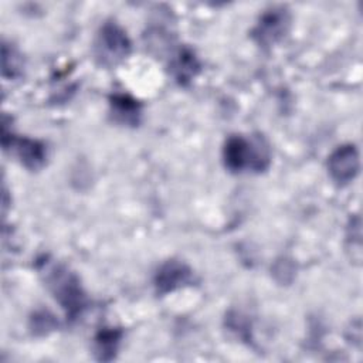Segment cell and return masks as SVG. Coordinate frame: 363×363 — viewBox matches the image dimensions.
Returning <instances> with one entry per match:
<instances>
[{
    "label": "cell",
    "mask_w": 363,
    "mask_h": 363,
    "mask_svg": "<svg viewBox=\"0 0 363 363\" xmlns=\"http://www.w3.org/2000/svg\"><path fill=\"white\" fill-rule=\"evenodd\" d=\"M130 43L116 24H105L95 43V55L102 65H113L129 54Z\"/></svg>",
    "instance_id": "cell-2"
},
{
    "label": "cell",
    "mask_w": 363,
    "mask_h": 363,
    "mask_svg": "<svg viewBox=\"0 0 363 363\" xmlns=\"http://www.w3.org/2000/svg\"><path fill=\"white\" fill-rule=\"evenodd\" d=\"M11 146L16 147L17 156L21 163L28 169H40L47 157V152L43 143L33 139H17L11 142Z\"/></svg>",
    "instance_id": "cell-7"
},
{
    "label": "cell",
    "mask_w": 363,
    "mask_h": 363,
    "mask_svg": "<svg viewBox=\"0 0 363 363\" xmlns=\"http://www.w3.org/2000/svg\"><path fill=\"white\" fill-rule=\"evenodd\" d=\"M113 118L125 125H136L140 116V108L138 102L126 95H115L111 101Z\"/></svg>",
    "instance_id": "cell-8"
},
{
    "label": "cell",
    "mask_w": 363,
    "mask_h": 363,
    "mask_svg": "<svg viewBox=\"0 0 363 363\" xmlns=\"http://www.w3.org/2000/svg\"><path fill=\"white\" fill-rule=\"evenodd\" d=\"M50 282L58 301L71 316H75L84 305V296L77 279L68 274V271L57 268L54 269Z\"/></svg>",
    "instance_id": "cell-3"
},
{
    "label": "cell",
    "mask_w": 363,
    "mask_h": 363,
    "mask_svg": "<svg viewBox=\"0 0 363 363\" xmlns=\"http://www.w3.org/2000/svg\"><path fill=\"white\" fill-rule=\"evenodd\" d=\"M191 271L182 262L170 261L164 264L156 275V288L160 294L173 291L190 281Z\"/></svg>",
    "instance_id": "cell-5"
},
{
    "label": "cell",
    "mask_w": 363,
    "mask_h": 363,
    "mask_svg": "<svg viewBox=\"0 0 363 363\" xmlns=\"http://www.w3.org/2000/svg\"><path fill=\"white\" fill-rule=\"evenodd\" d=\"M288 24V16L284 10H274L267 13L258 27L255 28V37L261 44H271L275 43L282 37Z\"/></svg>",
    "instance_id": "cell-6"
},
{
    "label": "cell",
    "mask_w": 363,
    "mask_h": 363,
    "mask_svg": "<svg viewBox=\"0 0 363 363\" xmlns=\"http://www.w3.org/2000/svg\"><path fill=\"white\" fill-rule=\"evenodd\" d=\"M172 71L176 77V79L180 84H186L187 81H190L196 72L199 71V62L194 58V55L189 51H182L177 57V60L173 62Z\"/></svg>",
    "instance_id": "cell-9"
},
{
    "label": "cell",
    "mask_w": 363,
    "mask_h": 363,
    "mask_svg": "<svg viewBox=\"0 0 363 363\" xmlns=\"http://www.w3.org/2000/svg\"><path fill=\"white\" fill-rule=\"evenodd\" d=\"M121 339V332L116 330H104L96 337V350L99 359L109 360L113 357L118 343Z\"/></svg>",
    "instance_id": "cell-10"
},
{
    "label": "cell",
    "mask_w": 363,
    "mask_h": 363,
    "mask_svg": "<svg viewBox=\"0 0 363 363\" xmlns=\"http://www.w3.org/2000/svg\"><path fill=\"white\" fill-rule=\"evenodd\" d=\"M359 167V152L353 145H345L337 147L328 160L329 174L339 184H346L352 182L357 176Z\"/></svg>",
    "instance_id": "cell-4"
},
{
    "label": "cell",
    "mask_w": 363,
    "mask_h": 363,
    "mask_svg": "<svg viewBox=\"0 0 363 363\" xmlns=\"http://www.w3.org/2000/svg\"><path fill=\"white\" fill-rule=\"evenodd\" d=\"M224 162L231 172L244 169L259 172L269 164V152L262 139L248 140L242 136H231L224 147Z\"/></svg>",
    "instance_id": "cell-1"
}]
</instances>
